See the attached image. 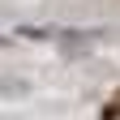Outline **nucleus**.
Returning <instances> with one entry per match:
<instances>
[{
	"mask_svg": "<svg viewBox=\"0 0 120 120\" xmlns=\"http://www.w3.org/2000/svg\"><path fill=\"white\" fill-rule=\"evenodd\" d=\"M56 43L64 47L69 60H77L82 52H94V34H77V30H64V34H56Z\"/></svg>",
	"mask_w": 120,
	"mask_h": 120,
	"instance_id": "nucleus-1",
	"label": "nucleus"
},
{
	"mask_svg": "<svg viewBox=\"0 0 120 120\" xmlns=\"http://www.w3.org/2000/svg\"><path fill=\"white\" fill-rule=\"evenodd\" d=\"M116 112H120V103H112V107H107V116H116Z\"/></svg>",
	"mask_w": 120,
	"mask_h": 120,
	"instance_id": "nucleus-2",
	"label": "nucleus"
}]
</instances>
